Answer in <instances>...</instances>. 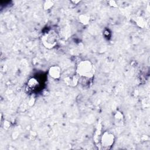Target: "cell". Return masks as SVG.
Segmentation results:
<instances>
[{"instance_id":"cell-1","label":"cell","mask_w":150,"mask_h":150,"mask_svg":"<svg viewBox=\"0 0 150 150\" xmlns=\"http://www.w3.org/2000/svg\"><path fill=\"white\" fill-rule=\"evenodd\" d=\"M96 73V68L94 64L89 60H84L79 62L76 67V74L78 76L91 79Z\"/></svg>"},{"instance_id":"cell-2","label":"cell","mask_w":150,"mask_h":150,"mask_svg":"<svg viewBox=\"0 0 150 150\" xmlns=\"http://www.w3.org/2000/svg\"><path fill=\"white\" fill-rule=\"evenodd\" d=\"M59 35L54 29H49L46 30L41 36L42 45L48 49L55 47L59 42Z\"/></svg>"},{"instance_id":"cell-3","label":"cell","mask_w":150,"mask_h":150,"mask_svg":"<svg viewBox=\"0 0 150 150\" xmlns=\"http://www.w3.org/2000/svg\"><path fill=\"white\" fill-rule=\"evenodd\" d=\"M115 142L114 135L108 131H104L100 139V143L101 146L104 149H109L114 144Z\"/></svg>"},{"instance_id":"cell-4","label":"cell","mask_w":150,"mask_h":150,"mask_svg":"<svg viewBox=\"0 0 150 150\" xmlns=\"http://www.w3.org/2000/svg\"><path fill=\"white\" fill-rule=\"evenodd\" d=\"M49 75L53 79H59L61 76V68L56 65L51 66L49 69Z\"/></svg>"},{"instance_id":"cell-5","label":"cell","mask_w":150,"mask_h":150,"mask_svg":"<svg viewBox=\"0 0 150 150\" xmlns=\"http://www.w3.org/2000/svg\"><path fill=\"white\" fill-rule=\"evenodd\" d=\"M39 83L35 78H30L27 83V88L29 91H33L37 88Z\"/></svg>"},{"instance_id":"cell-6","label":"cell","mask_w":150,"mask_h":150,"mask_svg":"<svg viewBox=\"0 0 150 150\" xmlns=\"http://www.w3.org/2000/svg\"><path fill=\"white\" fill-rule=\"evenodd\" d=\"M64 81L67 85L71 86H75L77 84L79 81L78 75L73 76L71 77H67L64 79Z\"/></svg>"},{"instance_id":"cell-7","label":"cell","mask_w":150,"mask_h":150,"mask_svg":"<svg viewBox=\"0 0 150 150\" xmlns=\"http://www.w3.org/2000/svg\"><path fill=\"white\" fill-rule=\"evenodd\" d=\"M114 120L115 123L117 126L122 125V122L124 121V116L122 113L117 111L114 114Z\"/></svg>"},{"instance_id":"cell-8","label":"cell","mask_w":150,"mask_h":150,"mask_svg":"<svg viewBox=\"0 0 150 150\" xmlns=\"http://www.w3.org/2000/svg\"><path fill=\"white\" fill-rule=\"evenodd\" d=\"M79 21L81 24L84 25H86L88 24L90 21V16L87 13L81 14L79 16Z\"/></svg>"},{"instance_id":"cell-9","label":"cell","mask_w":150,"mask_h":150,"mask_svg":"<svg viewBox=\"0 0 150 150\" xmlns=\"http://www.w3.org/2000/svg\"><path fill=\"white\" fill-rule=\"evenodd\" d=\"M135 22L137 23V25L141 28H144L146 26V22L144 20V19L141 16L138 17L136 20H135Z\"/></svg>"},{"instance_id":"cell-10","label":"cell","mask_w":150,"mask_h":150,"mask_svg":"<svg viewBox=\"0 0 150 150\" xmlns=\"http://www.w3.org/2000/svg\"><path fill=\"white\" fill-rule=\"evenodd\" d=\"M54 6V2L52 1H46L43 4V8L45 10H49Z\"/></svg>"},{"instance_id":"cell-11","label":"cell","mask_w":150,"mask_h":150,"mask_svg":"<svg viewBox=\"0 0 150 150\" xmlns=\"http://www.w3.org/2000/svg\"><path fill=\"white\" fill-rule=\"evenodd\" d=\"M11 127V123L10 122V121H8V120H5L3 122V127L5 129L8 130L10 128V127Z\"/></svg>"},{"instance_id":"cell-12","label":"cell","mask_w":150,"mask_h":150,"mask_svg":"<svg viewBox=\"0 0 150 150\" xmlns=\"http://www.w3.org/2000/svg\"><path fill=\"white\" fill-rule=\"evenodd\" d=\"M37 137V133L35 131H30L29 133V138L31 140H34Z\"/></svg>"},{"instance_id":"cell-13","label":"cell","mask_w":150,"mask_h":150,"mask_svg":"<svg viewBox=\"0 0 150 150\" xmlns=\"http://www.w3.org/2000/svg\"><path fill=\"white\" fill-rule=\"evenodd\" d=\"M108 4L111 6H112V7L117 6V4L116 2L114 1H108Z\"/></svg>"},{"instance_id":"cell-14","label":"cell","mask_w":150,"mask_h":150,"mask_svg":"<svg viewBox=\"0 0 150 150\" xmlns=\"http://www.w3.org/2000/svg\"><path fill=\"white\" fill-rule=\"evenodd\" d=\"M35 102V98H31L29 100V102H28V104L29 105V106H32V105L34 104Z\"/></svg>"}]
</instances>
